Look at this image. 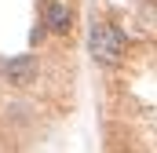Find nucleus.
I'll return each instance as SVG.
<instances>
[{
	"label": "nucleus",
	"mask_w": 157,
	"mask_h": 153,
	"mask_svg": "<svg viewBox=\"0 0 157 153\" xmlns=\"http://www.w3.org/2000/svg\"><path fill=\"white\" fill-rule=\"evenodd\" d=\"M143 18H146L150 29H157V0H146V4H143Z\"/></svg>",
	"instance_id": "4"
},
{
	"label": "nucleus",
	"mask_w": 157,
	"mask_h": 153,
	"mask_svg": "<svg viewBox=\"0 0 157 153\" xmlns=\"http://www.w3.org/2000/svg\"><path fill=\"white\" fill-rule=\"evenodd\" d=\"M48 33H55V37H66V33H73V26H77V15H73V7L66 4V0H48L44 4V22H40Z\"/></svg>",
	"instance_id": "3"
},
{
	"label": "nucleus",
	"mask_w": 157,
	"mask_h": 153,
	"mask_svg": "<svg viewBox=\"0 0 157 153\" xmlns=\"http://www.w3.org/2000/svg\"><path fill=\"white\" fill-rule=\"evenodd\" d=\"M0 73H4V80H7L11 88H29V84H37L40 62H37V55H33V51H26V55L7 58V62L0 66Z\"/></svg>",
	"instance_id": "2"
},
{
	"label": "nucleus",
	"mask_w": 157,
	"mask_h": 153,
	"mask_svg": "<svg viewBox=\"0 0 157 153\" xmlns=\"http://www.w3.org/2000/svg\"><path fill=\"white\" fill-rule=\"evenodd\" d=\"M88 51H91V58L99 62V66H121L124 62V51H128V40L121 33L113 22H91V29H88Z\"/></svg>",
	"instance_id": "1"
}]
</instances>
